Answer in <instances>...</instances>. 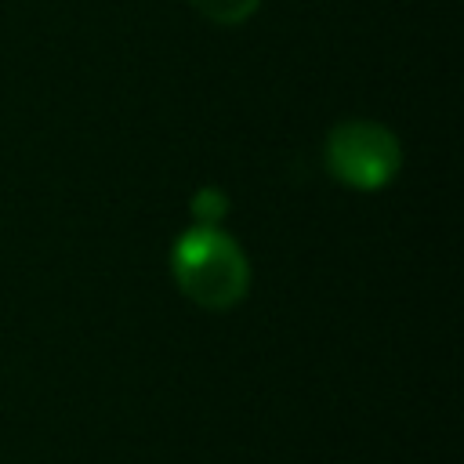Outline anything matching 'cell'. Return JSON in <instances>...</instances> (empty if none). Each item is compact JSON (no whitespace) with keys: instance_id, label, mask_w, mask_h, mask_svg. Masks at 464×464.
Wrapping results in <instances>:
<instances>
[{"instance_id":"obj_1","label":"cell","mask_w":464,"mask_h":464,"mask_svg":"<svg viewBox=\"0 0 464 464\" xmlns=\"http://www.w3.org/2000/svg\"><path fill=\"white\" fill-rule=\"evenodd\" d=\"M170 272L178 290L207 312L236 308L250 286V265L239 243L218 225L185 228L170 250Z\"/></svg>"},{"instance_id":"obj_2","label":"cell","mask_w":464,"mask_h":464,"mask_svg":"<svg viewBox=\"0 0 464 464\" xmlns=\"http://www.w3.org/2000/svg\"><path fill=\"white\" fill-rule=\"evenodd\" d=\"M326 170L359 192L384 188L402 167L399 138L377 120H344L326 134Z\"/></svg>"},{"instance_id":"obj_3","label":"cell","mask_w":464,"mask_h":464,"mask_svg":"<svg viewBox=\"0 0 464 464\" xmlns=\"http://www.w3.org/2000/svg\"><path fill=\"white\" fill-rule=\"evenodd\" d=\"M257 4H261V0H192V7H196L203 18L218 22V25L246 22V18L257 11Z\"/></svg>"},{"instance_id":"obj_4","label":"cell","mask_w":464,"mask_h":464,"mask_svg":"<svg viewBox=\"0 0 464 464\" xmlns=\"http://www.w3.org/2000/svg\"><path fill=\"white\" fill-rule=\"evenodd\" d=\"M188 210H192L196 225H218V221L225 218V210H228V196H225L221 188L207 185V188H199V192L192 196Z\"/></svg>"}]
</instances>
